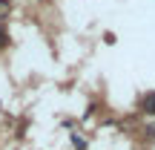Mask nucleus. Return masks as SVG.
Instances as JSON below:
<instances>
[{"mask_svg":"<svg viewBox=\"0 0 155 150\" xmlns=\"http://www.w3.org/2000/svg\"><path fill=\"white\" fill-rule=\"evenodd\" d=\"M141 110L147 113V116H155V92H150L144 98V104H141Z\"/></svg>","mask_w":155,"mask_h":150,"instance_id":"nucleus-1","label":"nucleus"},{"mask_svg":"<svg viewBox=\"0 0 155 150\" xmlns=\"http://www.w3.org/2000/svg\"><path fill=\"white\" fill-rule=\"evenodd\" d=\"M3 46H9V32H6V26H0V49Z\"/></svg>","mask_w":155,"mask_h":150,"instance_id":"nucleus-2","label":"nucleus"},{"mask_svg":"<svg viewBox=\"0 0 155 150\" xmlns=\"http://www.w3.org/2000/svg\"><path fill=\"white\" fill-rule=\"evenodd\" d=\"M3 3H6V0H0V6H3Z\"/></svg>","mask_w":155,"mask_h":150,"instance_id":"nucleus-3","label":"nucleus"}]
</instances>
